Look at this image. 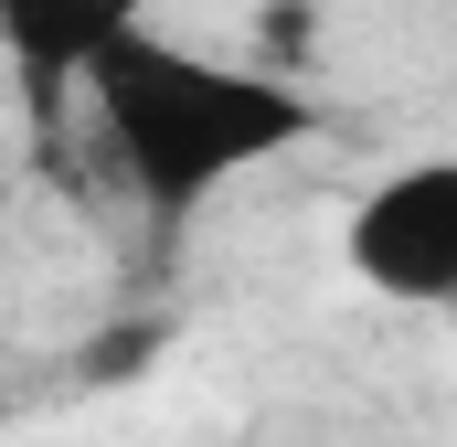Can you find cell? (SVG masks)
<instances>
[{"label": "cell", "instance_id": "1", "mask_svg": "<svg viewBox=\"0 0 457 447\" xmlns=\"http://www.w3.org/2000/svg\"><path fill=\"white\" fill-rule=\"evenodd\" d=\"M75 107L96 139V171L138 203L149 224H181L203 203H224L245 171L287 160L320 107L277 75V64H234L203 43H170L160 21H128L86 54Z\"/></svg>", "mask_w": 457, "mask_h": 447}, {"label": "cell", "instance_id": "2", "mask_svg": "<svg viewBox=\"0 0 457 447\" xmlns=\"http://www.w3.org/2000/svg\"><path fill=\"white\" fill-rule=\"evenodd\" d=\"M341 256L361 288H383L394 309H447L457 299V160L426 149L404 171H383L341 224Z\"/></svg>", "mask_w": 457, "mask_h": 447}, {"label": "cell", "instance_id": "3", "mask_svg": "<svg viewBox=\"0 0 457 447\" xmlns=\"http://www.w3.org/2000/svg\"><path fill=\"white\" fill-rule=\"evenodd\" d=\"M128 21H149V0H0V54L21 75V97L54 107V97H75L86 54Z\"/></svg>", "mask_w": 457, "mask_h": 447}, {"label": "cell", "instance_id": "4", "mask_svg": "<svg viewBox=\"0 0 457 447\" xmlns=\"http://www.w3.org/2000/svg\"><path fill=\"white\" fill-rule=\"evenodd\" d=\"M0 214H11V181H0Z\"/></svg>", "mask_w": 457, "mask_h": 447}]
</instances>
